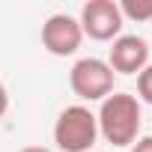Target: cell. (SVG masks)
<instances>
[{
    "instance_id": "cell-4",
    "label": "cell",
    "mask_w": 152,
    "mask_h": 152,
    "mask_svg": "<svg viewBox=\"0 0 152 152\" xmlns=\"http://www.w3.org/2000/svg\"><path fill=\"white\" fill-rule=\"evenodd\" d=\"M84 36H90L93 42H113L116 36H122V12L119 3L113 0H90L81 6V18H78Z\"/></svg>"
},
{
    "instance_id": "cell-5",
    "label": "cell",
    "mask_w": 152,
    "mask_h": 152,
    "mask_svg": "<svg viewBox=\"0 0 152 152\" xmlns=\"http://www.w3.org/2000/svg\"><path fill=\"white\" fill-rule=\"evenodd\" d=\"M84 42V30L78 18H72L66 12H54L42 24V48L51 57H72Z\"/></svg>"
},
{
    "instance_id": "cell-7",
    "label": "cell",
    "mask_w": 152,
    "mask_h": 152,
    "mask_svg": "<svg viewBox=\"0 0 152 152\" xmlns=\"http://www.w3.org/2000/svg\"><path fill=\"white\" fill-rule=\"evenodd\" d=\"M119 12H122V21H152V0H122L119 3Z\"/></svg>"
},
{
    "instance_id": "cell-10",
    "label": "cell",
    "mask_w": 152,
    "mask_h": 152,
    "mask_svg": "<svg viewBox=\"0 0 152 152\" xmlns=\"http://www.w3.org/2000/svg\"><path fill=\"white\" fill-rule=\"evenodd\" d=\"M6 110H9V93H6L3 84H0V119L6 116Z\"/></svg>"
},
{
    "instance_id": "cell-3",
    "label": "cell",
    "mask_w": 152,
    "mask_h": 152,
    "mask_svg": "<svg viewBox=\"0 0 152 152\" xmlns=\"http://www.w3.org/2000/svg\"><path fill=\"white\" fill-rule=\"evenodd\" d=\"M69 87L81 102H104L113 93V72L107 60H99V57L78 60L69 72Z\"/></svg>"
},
{
    "instance_id": "cell-11",
    "label": "cell",
    "mask_w": 152,
    "mask_h": 152,
    "mask_svg": "<svg viewBox=\"0 0 152 152\" xmlns=\"http://www.w3.org/2000/svg\"><path fill=\"white\" fill-rule=\"evenodd\" d=\"M18 152H51V149H45V146H24V149H18Z\"/></svg>"
},
{
    "instance_id": "cell-8",
    "label": "cell",
    "mask_w": 152,
    "mask_h": 152,
    "mask_svg": "<svg viewBox=\"0 0 152 152\" xmlns=\"http://www.w3.org/2000/svg\"><path fill=\"white\" fill-rule=\"evenodd\" d=\"M137 102L152 104V63L137 75Z\"/></svg>"
},
{
    "instance_id": "cell-2",
    "label": "cell",
    "mask_w": 152,
    "mask_h": 152,
    "mask_svg": "<svg viewBox=\"0 0 152 152\" xmlns=\"http://www.w3.org/2000/svg\"><path fill=\"white\" fill-rule=\"evenodd\" d=\"M99 140L96 113L84 104H69L54 122V143L63 152H90Z\"/></svg>"
},
{
    "instance_id": "cell-6",
    "label": "cell",
    "mask_w": 152,
    "mask_h": 152,
    "mask_svg": "<svg viewBox=\"0 0 152 152\" xmlns=\"http://www.w3.org/2000/svg\"><path fill=\"white\" fill-rule=\"evenodd\" d=\"M107 66L113 75H140L149 66V42L134 33H122L110 42Z\"/></svg>"
},
{
    "instance_id": "cell-1",
    "label": "cell",
    "mask_w": 152,
    "mask_h": 152,
    "mask_svg": "<svg viewBox=\"0 0 152 152\" xmlns=\"http://www.w3.org/2000/svg\"><path fill=\"white\" fill-rule=\"evenodd\" d=\"M96 122H99V134L110 143V146H131L137 137H140V122H143V110H140V102L137 96L131 93H110L99 113H96Z\"/></svg>"
},
{
    "instance_id": "cell-9",
    "label": "cell",
    "mask_w": 152,
    "mask_h": 152,
    "mask_svg": "<svg viewBox=\"0 0 152 152\" xmlns=\"http://www.w3.org/2000/svg\"><path fill=\"white\" fill-rule=\"evenodd\" d=\"M131 152H152V134H140L131 143Z\"/></svg>"
}]
</instances>
